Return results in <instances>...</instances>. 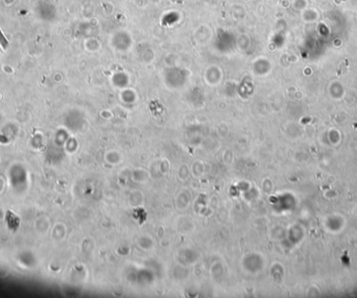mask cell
I'll return each instance as SVG.
<instances>
[{"mask_svg":"<svg viewBox=\"0 0 357 298\" xmlns=\"http://www.w3.org/2000/svg\"><path fill=\"white\" fill-rule=\"evenodd\" d=\"M0 44H1V46L4 49L9 47V42H7V40L4 38V35H3V34H2L1 29H0Z\"/></svg>","mask_w":357,"mask_h":298,"instance_id":"obj_1","label":"cell"}]
</instances>
